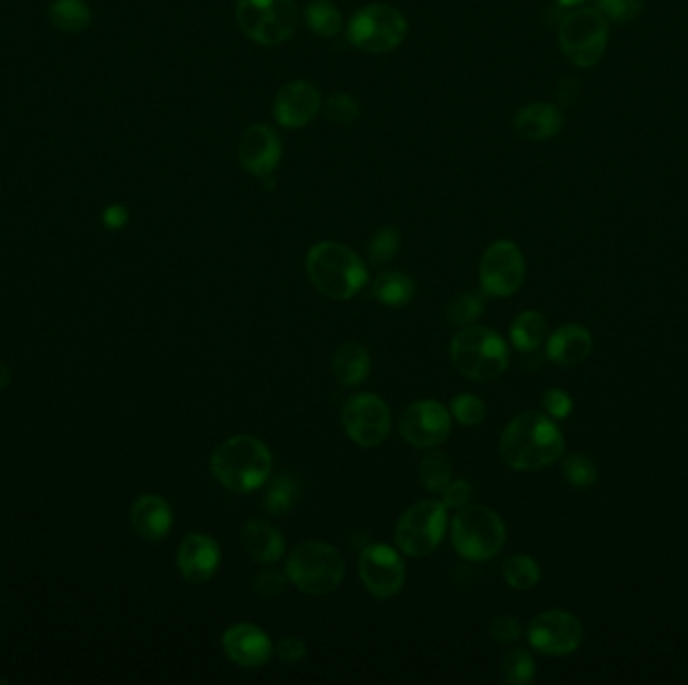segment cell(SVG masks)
Masks as SVG:
<instances>
[{
  "label": "cell",
  "mask_w": 688,
  "mask_h": 685,
  "mask_svg": "<svg viewBox=\"0 0 688 685\" xmlns=\"http://www.w3.org/2000/svg\"><path fill=\"white\" fill-rule=\"evenodd\" d=\"M558 2H560L561 7H568V9H572V7H580V4H584L586 0H558Z\"/></svg>",
  "instance_id": "obj_44"
},
{
  "label": "cell",
  "mask_w": 688,
  "mask_h": 685,
  "mask_svg": "<svg viewBox=\"0 0 688 685\" xmlns=\"http://www.w3.org/2000/svg\"><path fill=\"white\" fill-rule=\"evenodd\" d=\"M399 248H401V233L392 225H385L369 242V260L372 265L389 264L399 253Z\"/></svg>",
  "instance_id": "obj_34"
},
{
  "label": "cell",
  "mask_w": 688,
  "mask_h": 685,
  "mask_svg": "<svg viewBox=\"0 0 688 685\" xmlns=\"http://www.w3.org/2000/svg\"><path fill=\"white\" fill-rule=\"evenodd\" d=\"M210 471L228 491L252 493L270 479L272 453L260 439L238 434L213 451Z\"/></svg>",
  "instance_id": "obj_2"
},
{
  "label": "cell",
  "mask_w": 688,
  "mask_h": 685,
  "mask_svg": "<svg viewBox=\"0 0 688 685\" xmlns=\"http://www.w3.org/2000/svg\"><path fill=\"white\" fill-rule=\"evenodd\" d=\"M288 583L287 571L265 570L256 575L252 587L260 600H276L287 591Z\"/></svg>",
  "instance_id": "obj_38"
},
{
  "label": "cell",
  "mask_w": 688,
  "mask_h": 685,
  "mask_svg": "<svg viewBox=\"0 0 688 685\" xmlns=\"http://www.w3.org/2000/svg\"><path fill=\"white\" fill-rule=\"evenodd\" d=\"M332 374L342 386H359L371 374V356L357 342L340 344L332 356Z\"/></svg>",
  "instance_id": "obj_24"
},
{
  "label": "cell",
  "mask_w": 688,
  "mask_h": 685,
  "mask_svg": "<svg viewBox=\"0 0 688 685\" xmlns=\"http://www.w3.org/2000/svg\"><path fill=\"white\" fill-rule=\"evenodd\" d=\"M546 336H548V322L536 310L521 312L509 328V342L519 352H534L540 349Z\"/></svg>",
  "instance_id": "obj_25"
},
{
  "label": "cell",
  "mask_w": 688,
  "mask_h": 685,
  "mask_svg": "<svg viewBox=\"0 0 688 685\" xmlns=\"http://www.w3.org/2000/svg\"><path fill=\"white\" fill-rule=\"evenodd\" d=\"M11 382V370L0 362V391Z\"/></svg>",
  "instance_id": "obj_43"
},
{
  "label": "cell",
  "mask_w": 688,
  "mask_h": 685,
  "mask_svg": "<svg viewBox=\"0 0 688 685\" xmlns=\"http://www.w3.org/2000/svg\"><path fill=\"white\" fill-rule=\"evenodd\" d=\"M359 577L372 597L389 600L402 590L407 567L397 548L385 543H372L360 553Z\"/></svg>",
  "instance_id": "obj_13"
},
{
  "label": "cell",
  "mask_w": 688,
  "mask_h": 685,
  "mask_svg": "<svg viewBox=\"0 0 688 685\" xmlns=\"http://www.w3.org/2000/svg\"><path fill=\"white\" fill-rule=\"evenodd\" d=\"M0 684H4V679H0Z\"/></svg>",
  "instance_id": "obj_45"
},
{
  "label": "cell",
  "mask_w": 688,
  "mask_h": 685,
  "mask_svg": "<svg viewBox=\"0 0 688 685\" xmlns=\"http://www.w3.org/2000/svg\"><path fill=\"white\" fill-rule=\"evenodd\" d=\"M238 158L248 173L265 180L275 173L282 159L280 135L265 123L248 127L238 143Z\"/></svg>",
  "instance_id": "obj_17"
},
{
  "label": "cell",
  "mask_w": 688,
  "mask_h": 685,
  "mask_svg": "<svg viewBox=\"0 0 688 685\" xmlns=\"http://www.w3.org/2000/svg\"><path fill=\"white\" fill-rule=\"evenodd\" d=\"M242 547L246 553L262 565H272L285 555L282 533L262 518H252L242 527Z\"/></svg>",
  "instance_id": "obj_23"
},
{
  "label": "cell",
  "mask_w": 688,
  "mask_h": 685,
  "mask_svg": "<svg viewBox=\"0 0 688 685\" xmlns=\"http://www.w3.org/2000/svg\"><path fill=\"white\" fill-rule=\"evenodd\" d=\"M298 496L297 481L290 475H278L266 491V511L275 517H285Z\"/></svg>",
  "instance_id": "obj_30"
},
{
  "label": "cell",
  "mask_w": 688,
  "mask_h": 685,
  "mask_svg": "<svg viewBox=\"0 0 688 685\" xmlns=\"http://www.w3.org/2000/svg\"><path fill=\"white\" fill-rule=\"evenodd\" d=\"M594 349L592 334L580 324H566L548 338V359L560 366H576L590 356Z\"/></svg>",
  "instance_id": "obj_21"
},
{
  "label": "cell",
  "mask_w": 688,
  "mask_h": 685,
  "mask_svg": "<svg viewBox=\"0 0 688 685\" xmlns=\"http://www.w3.org/2000/svg\"><path fill=\"white\" fill-rule=\"evenodd\" d=\"M276 655L285 664H298L307 657V644L300 637L288 635L285 639H280V644L276 645Z\"/></svg>",
  "instance_id": "obj_42"
},
{
  "label": "cell",
  "mask_w": 688,
  "mask_h": 685,
  "mask_svg": "<svg viewBox=\"0 0 688 685\" xmlns=\"http://www.w3.org/2000/svg\"><path fill=\"white\" fill-rule=\"evenodd\" d=\"M307 274L330 300H350L369 282V270L359 253L340 242L312 245L307 253Z\"/></svg>",
  "instance_id": "obj_3"
},
{
  "label": "cell",
  "mask_w": 688,
  "mask_h": 685,
  "mask_svg": "<svg viewBox=\"0 0 688 685\" xmlns=\"http://www.w3.org/2000/svg\"><path fill=\"white\" fill-rule=\"evenodd\" d=\"M236 19L248 39L265 47L287 42L298 24L295 0H238Z\"/></svg>",
  "instance_id": "obj_9"
},
{
  "label": "cell",
  "mask_w": 688,
  "mask_h": 685,
  "mask_svg": "<svg viewBox=\"0 0 688 685\" xmlns=\"http://www.w3.org/2000/svg\"><path fill=\"white\" fill-rule=\"evenodd\" d=\"M287 575L307 595H329L345 580V560L339 548L325 541H305L292 548Z\"/></svg>",
  "instance_id": "obj_5"
},
{
  "label": "cell",
  "mask_w": 688,
  "mask_h": 685,
  "mask_svg": "<svg viewBox=\"0 0 688 685\" xmlns=\"http://www.w3.org/2000/svg\"><path fill=\"white\" fill-rule=\"evenodd\" d=\"M325 115L329 117L332 123L337 125H350L355 123L360 115V107L357 99L347 93H335L329 97L327 105H325Z\"/></svg>",
  "instance_id": "obj_36"
},
{
  "label": "cell",
  "mask_w": 688,
  "mask_h": 685,
  "mask_svg": "<svg viewBox=\"0 0 688 685\" xmlns=\"http://www.w3.org/2000/svg\"><path fill=\"white\" fill-rule=\"evenodd\" d=\"M222 551L216 538L203 533H190L178 548V570L188 583H206L220 567Z\"/></svg>",
  "instance_id": "obj_19"
},
{
  "label": "cell",
  "mask_w": 688,
  "mask_h": 685,
  "mask_svg": "<svg viewBox=\"0 0 688 685\" xmlns=\"http://www.w3.org/2000/svg\"><path fill=\"white\" fill-rule=\"evenodd\" d=\"M222 647L226 657L245 669L262 667L275 654L268 633L255 623H236L228 627L222 635Z\"/></svg>",
  "instance_id": "obj_16"
},
{
  "label": "cell",
  "mask_w": 688,
  "mask_h": 685,
  "mask_svg": "<svg viewBox=\"0 0 688 685\" xmlns=\"http://www.w3.org/2000/svg\"><path fill=\"white\" fill-rule=\"evenodd\" d=\"M451 362L461 376L491 382L508 370V342L491 328H461L451 340Z\"/></svg>",
  "instance_id": "obj_4"
},
{
  "label": "cell",
  "mask_w": 688,
  "mask_h": 685,
  "mask_svg": "<svg viewBox=\"0 0 688 685\" xmlns=\"http://www.w3.org/2000/svg\"><path fill=\"white\" fill-rule=\"evenodd\" d=\"M501 679L509 685L530 684L536 675V662L528 649H511L501 659Z\"/></svg>",
  "instance_id": "obj_31"
},
{
  "label": "cell",
  "mask_w": 688,
  "mask_h": 685,
  "mask_svg": "<svg viewBox=\"0 0 688 685\" xmlns=\"http://www.w3.org/2000/svg\"><path fill=\"white\" fill-rule=\"evenodd\" d=\"M526 278V260L518 245L499 240L489 245L479 262V282L483 292L496 298L516 294Z\"/></svg>",
  "instance_id": "obj_12"
},
{
  "label": "cell",
  "mask_w": 688,
  "mask_h": 685,
  "mask_svg": "<svg viewBox=\"0 0 688 685\" xmlns=\"http://www.w3.org/2000/svg\"><path fill=\"white\" fill-rule=\"evenodd\" d=\"M564 57L576 67L600 63L608 47V21L598 9H578L564 17L558 31Z\"/></svg>",
  "instance_id": "obj_10"
},
{
  "label": "cell",
  "mask_w": 688,
  "mask_h": 685,
  "mask_svg": "<svg viewBox=\"0 0 688 685\" xmlns=\"http://www.w3.org/2000/svg\"><path fill=\"white\" fill-rule=\"evenodd\" d=\"M445 505L449 506V508H463V506L469 505V501H471V495H473V486L471 483H467L463 479H457V481H451L449 485L445 486L443 493Z\"/></svg>",
  "instance_id": "obj_41"
},
{
  "label": "cell",
  "mask_w": 688,
  "mask_h": 685,
  "mask_svg": "<svg viewBox=\"0 0 688 685\" xmlns=\"http://www.w3.org/2000/svg\"><path fill=\"white\" fill-rule=\"evenodd\" d=\"M451 416L463 426H477L486 421L488 416V406L481 399H477L469 392H463L451 401Z\"/></svg>",
  "instance_id": "obj_35"
},
{
  "label": "cell",
  "mask_w": 688,
  "mask_h": 685,
  "mask_svg": "<svg viewBox=\"0 0 688 685\" xmlns=\"http://www.w3.org/2000/svg\"><path fill=\"white\" fill-rule=\"evenodd\" d=\"M499 454L513 471H540L560 461L564 434L548 414L521 412L501 433Z\"/></svg>",
  "instance_id": "obj_1"
},
{
  "label": "cell",
  "mask_w": 688,
  "mask_h": 685,
  "mask_svg": "<svg viewBox=\"0 0 688 685\" xmlns=\"http://www.w3.org/2000/svg\"><path fill=\"white\" fill-rule=\"evenodd\" d=\"M322 99L315 84L308 81H290L278 91L272 113L278 125L300 129L318 115Z\"/></svg>",
  "instance_id": "obj_18"
},
{
  "label": "cell",
  "mask_w": 688,
  "mask_h": 685,
  "mask_svg": "<svg viewBox=\"0 0 688 685\" xmlns=\"http://www.w3.org/2000/svg\"><path fill=\"white\" fill-rule=\"evenodd\" d=\"M483 310H486V304H483V298H481V295L463 292V294L456 295V298L447 304L445 316L449 320V324L466 328L476 324L477 320L483 314Z\"/></svg>",
  "instance_id": "obj_32"
},
{
  "label": "cell",
  "mask_w": 688,
  "mask_h": 685,
  "mask_svg": "<svg viewBox=\"0 0 688 685\" xmlns=\"http://www.w3.org/2000/svg\"><path fill=\"white\" fill-rule=\"evenodd\" d=\"M489 633L493 637V642L498 644H513L521 637V625L516 617L511 615H501L491 622Z\"/></svg>",
  "instance_id": "obj_40"
},
{
  "label": "cell",
  "mask_w": 688,
  "mask_h": 685,
  "mask_svg": "<svg viewBox=\"0 0 688 685\" xmlns=\"http://www.w3.org/2000/svg\"><path fill=\"white\" fill-rule=\"evenodd\" d=\"M409 32L407 19L391 4H367L347 22V39L352 47L371 54L391 53Z\"/></svg>",
  "instance_id": "obj_7"
},
{
  "label": "cell",
  "mask_w": 688,
  "mask_h": 685,
  "mask_svg": "<svg viewBox=\"0 0 688 685\" xmlns=\"http://www.w3.org/2000/svg\"><path fill=\"white\" fill-rule=\"evenodd\" d=\"M598 11L606 21L626 24L638 19L642 12V0H598Z\"/></svg>",
  "instance_id": "obj_37"
},
{
  "label": "cell",
  "mask_w": 688,
  "mask_h": 685,
  "mask_svg": "<svg viewBox=\"0 0 688 685\" xmlns=\"http://www.w3.org/2000/svg\"><path fill=\"white\" fill-rule=\"evenodd\" d=\"M342 426L352 443L362 449H375L385 443L391 433V411L381 396L360 392L345 404Z\"/></svg>",
  "instance_id": "obj_11"
},
{
  "label": "cell",
  "mask_w": 688,
  "mask_h": 685,
  "mask_svg": "<svg viewBox=\"0 0 688 685\" xmlns=\"http://www.w3.org/2000/svg\"><path fill=\"white\" fill-rule=\"evenodd\" d=\"M561 475L576 488H588L598 479V469L588 454H570L561 463Z\"/></svg>",
  "instance_id": "obj_33"
},
{
  "label": "cell",
  "mask_w": 688,
  "mask_h": 685,
  "mask_svg": "<svg viewBox=\"0 0 688 685\" xmlns=\"http://www.w3.org/2000/svg\"><path fill=\"white\" fill-rule=\"evenodd\" d=\"M584 627L572 613L561 610L536 615L528 627V642L536 652L550 657L570 655L582 645Z\"/></svg>",
  "instance_id": "obj_15"
},
{
  "label": "cell",
  "mask_w": 688,
  "mask_h": 685,
  "mask_svg": "<svg viewBox=\"0 0 688 685\" xmlns=\"http://www.w3.org/2000/svg\"><path fill=\"white\" fill-rule=\"evenodd\" d=\"M564 127L560 109L551 103H531L519 109L513 129L519 138L528 141H548L556 138Z\"/></svg>",
  "instance_id": "obj_22"
},
{
  "label": "cell",
  "mask_w": 688,
  "mask_h": 685,
  "mask_svg": "<svg viewBox=\"0 0 688 685\" xmlns=\"http://www.w3.org/2000/svg\"><path fill=\"white\" fill-rule=\"evenodd\" d=\"M451 543L459 557L473 563L493 560L506 543V525L493 508L467 505L451 523Z\"/></svg>",
  "instance_id": "obj_6"
},
{
  "label": "cell",
  "mask_w": 688,
  "mask_h": 685,
  "mask_svg": "<svg viewBox=\"0 0 688 685\" xmlns=\"http://www.w3.org/2000/svg\"><path fill=\"white\" fill-rule=\"evenodd\" d=\"M541 570L538 561L531 560L530 555H511L503 563V580L511 590L528 591L540 581Z\"/></svg>",
  "instance_id": "obj_29"
},
{
  "label": "cell",
  "mask_w": 688,
  "mask_h": 685,
  "mask_svg": "<svg viewBox=\"0 0 688 685\" xmlns=\"http://www.w3.org/2000/svg\"><path fill=\"white\" fill-rule=\"evenodd\" d=\"M131 527L138 537L143 541H161L171 531L173 525V513L166 498L158 495L139 496L138 501L131 506Z\"/></svg>",
  "instance_id": "obj_20"
},
{
  "label": "cell",
  "mask_w": 688,
  "mask_h": 685,
  "mask_svg": "<svg viewBox=\"0 0 688 685\" xmlns=\"http://www.w3.org/2000/svg\"><path fill=\"white\" fill-rule=\"evenodd\" d=\"M419 479L429 493H443L445 486L453 481V463L449 454L437 451V446L427 449L419 463Z\"/></svg>",
  "instance_id": "obj_27"
},
{
  "label": "cell",
  "mask_w": 688,
  "mask_h": 685,
  "mask_svg": "<svg viewBox=\"0 0 688 685\" xmlns=\"http://www.w3.org/2000/svg\"><path fill=\"white\" fill-rule=\"evenodd\" d=\"M541 406H544V411H546L550 419L564 421V419H568L572 414L574 402L568 392L561 391V389H550V391L544 394Z\"/></svg>",
  "instance_id": "obj_39"
},
{
  "label": "cell",
  "mask_w": 688,
  "mask_h": 685,
  "mask_svg": "<svg viewBox=\"0 0 688 685\" xmlns=\"http://www.w3.org/2000/svg\"><path fill=\"white\" fill-rule=\"evenodd\" d=\"M449 506L441 498H425L409 506L395 525V543L409 557H427L439 547L447 531Z\"/></svg>",
  "instance_id": "obj_8"
},
{
  "label": "cell",
  "mask_w": 688,
  "mask_h": 685,
  "mask_svg": "<svg viewBox=\"0 0 688 685\" xmlns=\"http://www.w3.org/2000/svg\"><path fill=\"white\" fill-rule=\"evenodd\" d=\"M305 21L310 31L320 39H332L342 31L345 21L339 7L330 0H312L305 11Z\"/></svg>",
  "instance_id": "obj_28"
},
{
  "label": "cell",
  "mask_w": 688,
  "mask_h": 685,
  "mask_svg": "<svg viewBox=\"0 0 688 685\" xmlns=\"http://www.w3.org/2000/svg\"><path fill=\"white\" fill-rule=\"evenodd\" d=\"M372 295L385 306H407L415 298V282L402 272H382L372 282Z\"/></svg>",
  "instance_id": "obj_26"
},
{
  "label": "cell",
  "mask_w": 688,
  "mask_h": 685,
  "mask_svg": "<svg viewBox=\"0 0 688 685\" xmlns=\"http://www.w3.org/2000/svg\"><path fill=\"white\" fill-rule=\"evenodd\" d=\"M451 412L441 402L417 401L401 412L397 429L405 443L427 451L447 441L451 433Z\"/></svg>",
  "instance_id": "obj_14"
}]
</instances>
